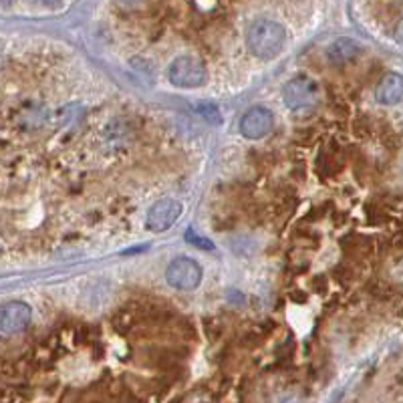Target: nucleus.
Here are the masks:
<instances>
[{
	"mask_svg": "<svg viewBox=\"0 0 403 403\" xmlns=\"http://www.w3.org/2000/svg\"><path fill=\"white\" fill-rule=\"evenodd\" d=\"M165 280L177 290H192L202 282V266L188 257H179L170 262Z\"/></svg>",
	"mask_w": 403,
	"mask_h": 403,
	"instance_id": "obj_3",
	"label": "nucleus"
},
{
	"mask_svg": "<svg viewBox=\"0 0 403 403\" xmlns=\"http://www.w3.org/2000/svg\"><path fill=\"white\" fill-rule=\"evenodd\" d=\"M182 210H184V206H182L177 200H172V198H165V200L156 202V204L149 208L147 218H145L147 230H151V232H163V230H168L170 226L176 224V220L182 216Z\"/></svg>",
	"mask_w": 403,
	"mask_h": 403,
	"instance_id": "obj_5",
	"label": "nucleus"
},
{
	"mask_svg": "<svg viewBox=\"0 0 403 403\" xmlns=\"http://www.w3.org/2000/svg\"><path fill=\"white\" fill-rule=\"evenodd\" d=\"M123 2H137V0H123Z\"/></svg>",
	"mask_w": 403,
	"mask_h": 403,
	"instance_id": "obj_14",
	"label": "nucleus"
},
{
	"mask_svg": "<svg viewBox=\"0 0 403 403\" xmlns=\"http://www.w3.org/2000/svg\"><path fill=\"white\" fill-rule=\"evenodd\" d=\"M168 77L176 87L196 89L206 83V67L200 59L184 55V57H177L176 61L170 64Z\"/></svg>",
	"mask_w": 403,
	"mask_h": 403,
	"instance_id": "obj_2",
	"label": "nucleus"
},
{
	"mask_svg": "<svg viewBox=\"0 0 403 403\" xmlns=\"http://www.w3.org/2000/svg\"><path fill=\"white\" fill-rule=\"evenodd\" d=\"M285 29L282 25H278L276 20L262 18L257 20L246 34V45L248 50L260 57V59H273L274 55L280 53V48L285 45Z\"/></svg>",
	"mask_w": 403,
	"mask_h": 403,
	"instance_id": "obj_1",
	"label": "nucleus"
},
{
	"mask_svg": "<svg viewBox=\"0 0 403 403\" xmlns=\"http://www.w3.org/2000/svg\"><path fill=\"white\" fill-rule=\"evenodd\" d=\"M11 2H15V0H0V4H11Z\"/></svg>",
	"mask_w": 403,
	"mask_h": 403,
	"instance_id": "obj_13",
	"label": "nucleus"
},
{
	"mask_svg": "<svg viewBox=\"0 0 403 403\" xmlns=\"http://www.w3.org/2000/svg\"><path fill=\"white\" fill-rule=\"evenodd\" d=\"M31 306L20 301H11L0 306V331L6 335H16L25 331L31 322Z\"/></svg>",
	"mask_w": 403,
	"mask_h": 403,
	"instance_id": "obj_6",
	"label": "nucleus"
},
{
	"mask_svg": "<svg viewBox=\"0 0 403 403\" xmlns=\"http://www.w3.org/2000/svg\"><path fill=\"white\" fill-rule=\"evenodd\" d=\"M186 240L192 242L193 246H198V248H204V250H212V248H214V244H212V242L206 240V238H202L200 234H196L192 228L186 232Z\"/></svg>",
	"mask_w": 403,
	"mask_h": 403,
	"instance_id": "obj_11",
	"label": "nucleus"
},
{
	"mask_svg": "<svg viewBox=\"0 0 403 403\" xmlns=\"http://www.w3.org/2000/svg\"><path fill=\"white\" fill-rule=\"evenodd\" d=\"M359 55V45L351 39H337L327 48V59L333 64H347Z\"/></svg>",
	"mask_w": 403,
	"mask_h": 403,
	"instance_id": "obj_9",
	"label": "nucleus"
},
{
	"mask_svg": "<svg viewBox=\"0 0 403 403\" xmlns=\"http://www.w3.org/2000/svg\"><path fill=\"white\" fill-rule=\"evenodd\" d=\"M274 117L273 113L264 107H252L244 113L240 119V131L244 137L248 139H260L273 131Z\"/></svg>",
	"mask_w": 403,
	"mask_h": 403,
	"instance_id": "obj_7",
	"label": "nucleus"
},
{
	"mask_svg": "<svg viewBox=\"0 0 403 403\" xmlns=\"http://www.w3.org/2000/svg\"><path fill=\"white\" fill-rule=\"evenodd\" d=\"M39 2H43V4H57L59 0H39Z\"/></svg>",
	"mask_w": 403,
	"mask_h": 403,
	"instance_id": "obj_12",
	"label": "nucleus"
},
{
	"mask_svg": "<svg viewBox=\"0 0 403 403\" xmlns=\"http://www.w3.org/2000/svg\"><path fill=\"white\" fill-rule=\"evenodd\" d=\"M403 95V79L397 73H389L383 79L379 81L377 89H375V99L381 105H397L402 101Z\"/></svg>",
	"mask_w": 403,
	"mask_h": 403,
	"instance_id": "obj_8",
	"label": "nucleus"
},
{
	"mask_svg": "<svg viewBox=\"0 0 403 403\" xmlns=\"http://www.w3.org/2000/svg\"><path fill=\"white\" fill-rule=\"evenodd\" d=\"M282 97H285V103L289 109H305L308 105H313L319 97V91H317V85L315 81L308 79V77H294L290 79L287 85H285V91H282Z\"/></svg>",
	"mask_w": 403,
	"mask_h": 403,
	"instance_id": "obj_4",
	"label": "nucleus"
},
{
	"mask_svg": "<svg viewBox=\"0 0 403 403\" xmlns=\"http://www.w3.org/2000/svg\"><path fill=\"white\" fill-rule=\"evenodd\" d=\"M198 111L202 113L204 119H208L212 123H220V111L216 109V105L212 103H204V105H198Z\"/></svg>",
	"mask_w": 403,
	"mask_h": 403,
	"instance_id": "obj_10",
	"label": "nucleus"
}]
</instances>
